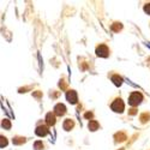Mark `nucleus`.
Listing matches in <instances>:
<instances>
[{
    "instance_id": "1",
    "label": "nucleus",
    "mask_w": 150,
    "mask_h": 150,
    "mask_svg": "<svg viewBox=\"0 0 150 150\" xmlns=\"http://www.w3.org/2000/svg\"><path fill=\"white\" fill-rule=\"evenodd\" d=\"M142 100H143L142 94H139V93H133V94H131V96H130V98H129V103L134 107V106H138V105L141 103Z\"/></svg>"
},
{
    "instance_id": "2",
    "label": "nucleus",
    "mask_w": 150,
    "mask_h": 150,
    "mask_svg": "<svg viewBox=\"0 0 150 150\" xmlns=\"http://www.w3.org/2000/svg\"><path fill=\"white\" fill-rule=\"evenodd\" d=\"M124 108H125V106H124V102L121 101L120 98H118V100H115V101L112 103V109H113L114 112H122L124 110Z\"/></svg>"
},
{
    "instance_id": "3",
    "label": "nucleus",
    "mask_w": 150,
    "mask_h": 150,
    "mask_svg": "<svg viewBox=\"0 0 150 150\" xmlns=\"http://www.w3.org/2000/svg\"><path fill=\"white\" fill-rule=\"evenodd\" d=\"M96 53H97V55H100V57L106 58V57L108 55V48H107L105 45H101L100 47H97Z\"/></svg>"
},
{
    "instance_id": "4",
    "label": "nucleus",
    "mask_w": 150,
    "mask_h": 150,
    "mask_svg": "<svg viewBox=\"0 0 150 150\" xmlns=\"http://www.w3.org/2000/svg\"><path fill=\"white\" fill-rule=\"evenodd\" d=\"M65 112H66V107L64 105H61V103H59L54 107V114H57V115H60V117L64 115Z\"/></svg>"
},
{
    "instance_id": "5",
    "label": "nucleus",
    "mask_w": 150,
    "mask_h": 150,
    "mask_svg": "<svg viewBox=\"0 0 150 150\" xmlns=\"http://www.w3.org/2000/svg\"><path fill=\"white\" fill-rule=\"evenodd\" d=\"M48 132H49V130H48L47 126H45V125H42V126H39V127L36 129V134H37V136H40V137L46 136Z\"/></svg>"
},
{
    "instance_id": "6",
    "label": "nucleus",
    "mask_w": 150,
    "mask_h": 150,
    "mask_svg": "<svg viewBox=\"0 0 150 150\" xmlns=\"http://www.w3.org/2000/svg\"><path fill=\"white\" fill-rule=\"evenodd\" d=\"M66 97H67V100H69L71 103H76V102H77V94L74 93V91H72V90L67 93Z\"/></svg>"
},
{
    "instance_id": "7",
    "label": "nucleus",
    "mask_w": 150,
    "mask_h": 150,
    "mask_svg": "<svg viewBox=\"0 0 150 150\" xmlns=\"http://www.w3.org/2000/svg\"><path fill=\"white\" fill-rule=\"evenodd\" d=\"M46 121L48 125H54L55 124V114L54 113H48L46 117Z\"/></svg>"
},
{
    "instance_id": "8",
    "label": "nucleus",
    "mask_w": 150,
    "mask_h": 150,
    "mask_svg": "<svg viewBox=\"0 0 150 150\" xmlns=\"http://www.w3.org/2000/svg\"><path fill=\"white\" fill-rule=\"evenodd\" d=\"M73 121L71 120V119H66L65 120V122H64V129L66 130V131H69V130H71L72 127H73Z\"/></svg>"
},
{
    "instance_id": "9",
    "label": "nucleus",
    "mask_w": 150,
    "mask_h": 150,
    "mask_svg": "<svg viewBox=\"0 0 150 150\" xmlns=\"http://www.w3.org/2000/svg\"><path fill=\"white\" fill-rule=\"evenodd\" d=\"M115 139H117L118 142H122V141L126 139V134L122 133V132H119V133L115 134Z\"/></svg>"
},
{
    "instance_id": "10",
    "label": "nucleus",
    "mask_w": 150,
    "mask_h": 150,
    "mask_svg": "<svg viewBox=\"0 0 150 150\" xmlns=\"http://www.w3.org/2000/svg\"><path fill=\"white\" fill-rule=\"evenodd\" d=\"M89 129L91 130V131H95V130H97L98 129V124H97V121H90L89 122Z\"/></svg>"
},
{
    "instance_id": "11",
    "label": "nucleus",
    "mask_w": 150,
    "mask_h": 150,
    "mask_svg": "<svg viewBox=\"0 0 150 150\" xmlns=\"http://www.w3.org/2000/svg\"><path fill=\"white\" fill-rule=\"evenodd\" d=\"M112 81L114 82L115 85H120V84L122 83V78L119 77V76H113V77H112Z\"/></svg>"
},
{
    "instance_id": "12",
    "label": "nucleus",
    "mask_w": 150,
    "mask_h": 150,
    "mask_svg": "<svg viewBox=\"0 0 150 150\" xmlns=\"http://www.w3.org/2000/svg\"><path fill=\"white\" fill-rule=\"evenodd\" d=\"M6 145H7V139L5 137L0 136V146H6Z\"/></svg>"
},
{
    "instance_id": "13",
    "label": "nucleus",
    "mask_w": 150,
    "mask_h": 150,
    "mask_svg": "<svg viewBox=\"0 0 150 150\" xmlns=\"http://www.w3.org/2000/svg\"><path fill=\"white\" fill-rule=\"evenodd\" d=\"M112 29H113V31H119L121 29V24L120 23H114L113 27H112Z\"/></svg>"
},
{
    "instance_id": "14",
    "label": "nucleus",
    "mask_w": 150,
    "mask_h": 150,
    "mask_svg": "<svg viewBox=\"0 0 150 150\" xmlns=\"http://www.w3.org/2000/svg\"><path fill=\"white\" fill-rule=\"evenodd\" d=\"M24 142H25V139L21 138V137H17V138L13 139V144H22V143H24Z\"/></svg>"
},
{
    "instance_id": "15",
    "label": "nucleus",
    "mask_w": 150,
    "mask_h": 150,
    "mask_svg": "<svg viewBox=\"0 0 150 150\" xmlns=\"http://www.w3.org/2000/svg\"><path fill=\"white\" fill-rule=\"evenodd\" d=\"M1 125H3V127H4V129H10V127H11V124H10V121H8L7 119H5V120L3 121Z\"/></svg>"
},
{
    "instance_id": "16",
    "label": "nucleus",
    "mask_w": 150,
    "mask_h": 150,
    "mask_svg": "<svg viewBox=\"0 0 150 150\" xmlns=\"http://www.w3.org/2000/svg\"><path fill=\"white\" fill-rule=\"evenodd\" d=\"M35 149H36V150H41V149H43V144H42L41 142H36V143H35Z\"/></svg>"
},
{
    "instance_id": "17",
    "label": "nucleus",
    "mask_w": 150,
    "mask_h": 150,
    "mask_svg": "<svg viewBox=\"0 0 150 150\" xmlns=\"http://www.w3.org/2000/svg\"><path fill=\"white\" fill-rule=\"evenodd\" d=\"M144 11L146 12L148 15H150V4H146V5H145V7H144Z\"/></svg>"
},
{
    "instance_id": "18",
    "label": "nucleus",
    "mask_w": 150,
    "mask_h": 150,
    "mask_svg": "<svg viewBox=\"0 0 150 150\" xmlns=\"http://www.w3.org/2000/svg\"><path fill=\"white\" fill-rule=\"evenodd\" d=\"M146 119H149V114H143L142 117H141V120L144 122V121H146Z\"/></svg>"
},
{
    "instance_id": "19",
    "label": "nucleus",
    "mask_w": 150,
    "mask_h": 150,
    "mask_svg": "<svg viewBox=\"0 0 150 150\" xmlns=\"http://www.w3.org/2000/svg\"><path fill=\"white\" fill-rule=\"evenodd\" d=\"M91 117H93L91 113H86V114H85V118H91Z\"/></svg>"
},
{
    "instance_id": "20",
    "label": "nucleus",
    "mask_w": 150,
    "mask_h": 150,
    "mask_svg": "<svg viewBox=\"0 0 150 150\" xmlns=\"http://www.w3.org/2000/svg\"><path fill=\"white\" fill-rule=\"evenodd\" d=\"M121 150H122V149H121Z\"/></svg>"
}]
</instances>
